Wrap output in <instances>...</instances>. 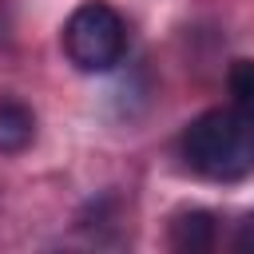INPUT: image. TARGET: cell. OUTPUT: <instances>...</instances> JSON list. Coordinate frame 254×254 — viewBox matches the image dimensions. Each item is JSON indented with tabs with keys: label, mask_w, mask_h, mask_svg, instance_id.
<instances>
[{
	"label": "cell",
	"mask_w": 254,
	"mask_h": 254,
	"mask_svg": "<svg viewBox=\"0 0 254 254\" xmlns=\"http://www.w3.org/2000/svg\"><path fill=\"white\" fill-rule=\"evenodd\" d=\"M179 147L194 175L234 183L254 171V115L242 107H210L190 119Z\"/></svg>",
	"instance_id": "6da1fadb"
},
{
	"label": "cell",
	"mask_w": 254,
	"mask_h": 254,
	"mask_svg": "<svg viewBox=\"0 0 254 254\" xmlns=\"http://www.w3.org/2000/svg\"><path fill=\"white\" fill-rule=\"evenodd\" d=\"M64 52L79 71H111L127 52L123 16L103 0L79 4L64 24Z\"/></svg>",
	"instance_id": "7a4b0ae2"
},
{
	"label": "cell",
	"mask_w": 254,
	"mask_h": 254,
	"mask_svg": "<svg viewBox=\"0 0 254 254\" xmlns=\"http://www.w3.org/2000/svg\"><path fill=\"white\" fill-rule=\"evenodd\" d=\"M171 246L183 254H202L214 246V214L210 210H179L171 218Z\"/></svg>",
	"instance_id": "3957f363"
},
{
	"label": "cell",
	"mask_w": 254,
	"mask_h": 254,
	"mask_svg": "<svg viewBox=\"0 0 254 254\" xmlns=\"http://www.w3.org/2000/svg\"><path fill=\"white\" fill-rule=\"evenodd\" d=\"M36 135V115L16 103V99H0V155H20Z\"/></svg>",
	"instance_id": "277c9868"
},
{
	"label": "cell",
	"mask_w": 254,
	"mask_h": 254,
	"mask_svg": "<svg viewBox=\"0 0 254 254\" xmlns=\"http://www.w3.org/2000/svg\"><path fill=\"white\" fill-rule=\"evenodd\" d=\"M226 91L234 99V107L254 115V60H234L226 71Z\"/></svg>",
	"instance_id": "5b68a950"
},
{
	"label": "cell",
	"mask_w": 254,
	"mask_h": 254,
	"mask_svg": "<svg viewBox=\"0 0 254 254\" xmlns=\"http://www.w3.org/2000/svg\"><path fill=\"white\" fill-rule=\"evenodd\" d=\"M234 250H242V254H254V210L238 222V230H234Z\"/></svg>",
	"instance_id": "8992f818"
}]
</instances>
